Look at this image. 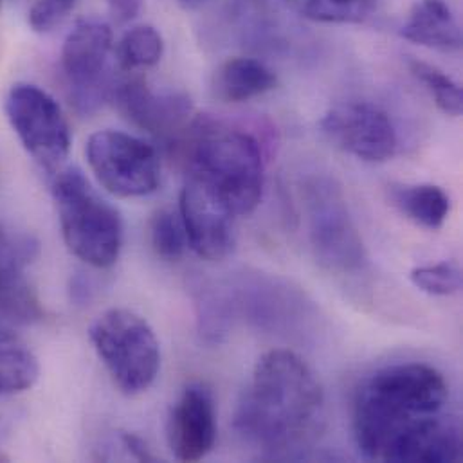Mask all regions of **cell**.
Wrapping results in <instances>:
<instances>
[{"label":"cell","mask_w":463,"mask_h":463,"mask_svg":"<svg viewBox=\"0 0 463 463\" xmlns=\"http://www.w3.org/2000/svg\"><path fill=\"white\" fill-rule=\"evenodd\" d=\"M408 67H410V72L417 78V81H420L424 89L431 94L435 105L444 114L451 118H458L462 114V89L451 76H448L439 67L417 58H410Z\"/></svg>","instance_id":"23"},{"label":"cell","mask_w":463,"mask_h":463,"mask_svg":"<svg viewBox=\"0 0 463 463\" xmlns=\"http://www.w3.org/2000/svg\"><path fill=\"white\" fill-rule=\"evenodd\" d=\"M71 299L78 305H85L92 299V283L87 276L83 274H76L72 279H71Z\"/></svg>","instance_id":"31"},{"label":"cell","mask_w":463,"mask_h":463,"mask_svg":"<svg viewBox=\"0 0 463 463\" xmlns=\"http://www.w3.org/2000/svg\"><path fill=\"white\" fill-rule=\"evenodd\" d=\"M112 51L114 34L103 20H80L67 34L61 47V72L69 99L80 114L96 112L112 94Z\"/></svg>","instance_id":"9"},{"label":"cell","mask_w":463,"mask_h":463,"mask_svg":"<svg viewBox=\"0 0 463 463\" xmlns=\"http://www.w3.org/2000/svg\"><path fill=\"white\" fill-rule=\"evenodd\" d=\"M121 444L128 451V455L139 462H156V457L150 453L148 446L143 439L134 433H121Z\"/></svg>","instance_id":"30"},{"label":"cell","mask_w":463,"mask_h":463,"mask_svg":"<svg viewBox=\"0 0 463 463\" xmlns=\"http://www.w3.org/2000/svg\"><path fill=\"white\" fill-rule=\"evenodd\" d=\"M323 408V388L310 366L290 350H270L254 366L234 411V430L258 449L279 455L314 437Z\"/></svg>","instance_id":"1"},{"label":"cell","mask_w":463,"mask_h":463,"mask_svg":"<svg viewBox=\"0 0 463 463\" xmlns=\"http://www.w3.org/2000/svg\"><path fill=\"white\" fill-rule=\"evenodd\" d=\"M184 9H197V7H201V5H204V4H208L210 0H177Z\"/></svg>","instance_id":"32"},{"label":"cell","mask_w":463,"mask_h":463,"mask_svg":"<svg viewBox=\"0 0 463 463\" xmlns=\"http://www.w3.org/2000/svg\"><path fill=\"white\" fill-rule=\"evenodd\" d=\"M110 96L128 121L161 139L179 141L195 116L186 94L156 92L141 78L114 83Z\"/></svg>","instance_id":"12"},{"label":"cell","mask_w":463,"mask_h":463,"mask_svg":"<svg viewBox=\"0 0 463 463\" xmlns=\"http://www.w3.org/2000/svg\"><path fill=\"white\" fill-rule=\"evenodd\" d=\"M150 241L156 254L166 261L183 258L188 245L183 219L174 210H159L150 222Z\"/></svg>","instance_id":"25"},{"label":"cell","mask_w":463,"mask_h":463,"mask_svg":"<svg viewBox=\"0 0 463 463\" xmlns=\"http://www.w3.org/2000/svg\"><path fill=\"white\" fill-rule=\"evenodd\" d=\"M179 215L188 245L204 260L217 261L232 254L234 247V212L208 184L186 177L181 192Z\"/></svg>","instance_id":"11"},{"label":"cell","mask_w":463,"mask_h":463,"mask_svg":"<svg viewBox=\"0 0 463 463\" xmlns=\"http://www.w3.org/2000/svg\"><path fill=\"white\" fill-rule=\"evenodd\" d=\"M38 375L40 364L27 343L0 326V397L31 390Z\"/></svg>","instance_id":"19"},{"label":"cell","mask_w":463,"mask_h":463,"mask_svg":"<svg viewBox=\"0 0 463 463\" xmlns=\"http://www.w3.org/2000/svg\"><path fill=\"white\" fill-rule=\"evenodd\" d=\"M278 83L274 71L258 58L238 56L224 61L213 76V94L224 103H243L270 92Z\"/></svg>","instance_id":"17"},{"label":"cell","mask_w":463,"mask_h":463,"mask_svg":"<svg viewBox=\"0 0 463 463\" xmlns=\"http://www.w3.org/2000/svg\"><path fill=\"white\" fill-rule=\"evenodd\" d=\"M199 332L208 343H219L232 325V301L212 283H201L195 292Z\"/></svg>","instance_id":"22"},{"label":"cell","mask_w":463,"mask_h":463,"mask_svg":"<svg viewBox=\"0 0 463 463\" xmlns=\"http://www.w3.org/2000/svg\"><path fill=\"white\" fill-rule=\"evenodd\" d=\"M165 54L163 34L154 25L128 29L116 47V58L123 71L134 72L154 67Z\"/></svg>","instance_id":"21"},{"label":"cell","mask_w":463,"mask_h":463,"mask_svg":"<svg viewBox=\"0 0 463 463\" xmlns=\"http://www.w3.org/2000/svg\"><path fill=\"white\" fill-rule=\"evenodd\" d=\"M444 375L428 364L410 363L377 370L357 392L354 435L368 460H381L388 444L411 422L437 415L448 402Z\"/></svg>","instance_id":"2"},{"label":"cell","mask_w":463,"mask_h":463,"mask_svg":"<svg viewBox=\"0 0 463 463\" xmlns=\"http://www.w3.org/2000/svg\"><path fill=\"white\" fill-rule=\"evenodd\" d=\"M319 128L334 146L366 163H386L399 150V134L392 118L370 101L334 105L321 118Z\"/></svg>","instance_id":"10"},{"label":"cell","mask_w":463,"mask_h":463,"mask_svg":"<svg viewBox=\"0 0 463 463\" xmlns=\"http://www.w3.org/2000/svg\"><path fill=\"white\" fill-rule=\"evenodd\" d=\"M308 238L317 263L334 274H355L366 263V247L341 190L317 179L305 190Z\"/></svg>","instance_id":"6"},{"label":"cell","mask_w":463,"mask_h":463,"mask_svg":"<svg viewBox=\"0 0 463 463\" xmlns=\"http://www.w3.org/2000/svg\"><path fill=\"white\" fill-rule=\"evenodd\" d=\"M78 0H34L27 13L29 27L38 34L52 33L74 11Z\"/></svg>","instance_id":"28"},{"label":"cell","mask_w":463,"mask_h":463,"mask_svg":"<svg viewBox=\"0 0 463 463\" xmlns=\"http://www.w3.org/2000/svg\"><path fill=\"white\" fill-rule=\"evenodd\" d=\"M52 199L67 249L94 269L112 267L123 247V221L78 168L52 174Z\"/></svg>","instance_id":"4"},{"label":"cell","mask_w":463,"mask_h":463,"mask_svg":"<svg viewBox=\"0 0 463 463\" xmlns=\"http://www.w3.org/2000/svg\"><path fill=\"white\" fill-rule=\"evenodd\" d=\"M145 0H107L109 11L118 24L132 22L143 7Z\"/></svg>","instance_id":"29"},{"label":"cell","mask_w":463,"mask_h":463,"mask_svg":"<svg viewBox=\"0 0 463 463\" xmlns=\"http://www.w3.org/2000/svg\"><path fill=\"white\" fill-rule=\"evenodd\" d=\"M410 278L419 290L430 296H453L462 288V269L457 261L417 267Z\"/></svg>","instance_id":"26"},{"label":"cell","mask_w":463,"mask_h":463,"mask_svg":"<svg viewBox=\"0 0 463 463\" xmlns=\"http://www.w3.org/2000/svg\"><path fill=\"white\" fill-rule=\"evenodd\" d=\"M188 177L213 188L236 217L252 213L265 188V150L247 128L226 119L194 116L179 137Z\"/></svg>","instance_id":"3"},{"label":"cell","mask_w":463,"mask_h":463,"mask_svg":"<svg viewBox=\"0 0 463 463\" xmlns=\"http://www.w3.org/2000/svg\"><path fill=\"white\" fill-rule=\"evenodd\" d=\"M5 118L25 152L47 172L63 168L71 130L58 101L33 83H14L4 99Z\"/></svg>","instance_id":"8"},{"label":"cell","mask_w":463,"mask_h":463,"mask_svg":"<svg viewBox=\"0 0 463 463\" xmlns=\"http://www.w3.org/2000/svg\"><path fill=\"white\" fill-rule=\"evenodd\" d=\"M217 440V406L204 383L190 384L175 402L168 420V442L181 462L206 458Z\"/></svg>","instance_id":"13"},{"label":"cell","mask_w":463,"mask_h":463,"mask_svg":"<svg viewBox=\"0 0 463 463\" xmlns=\"http://www.w3.org/2000/svg\"><path fill=\"white\" fill-rule=\"evenodd\" d=\"M85 156L98 183L119 199L146 197L161 184L157 150L132 134L96 132L87 141Z\"/></svg>","instance_id":"7"},{"label":"cell","mask_w":463,"mask_h":463,"mask_svg":"<svg viewBox=\"0 0 463 463\" xmlns=\"http://www.w3.org/2000/svg\"><path fill=\"white\" fill-rule=\"evenodd\" d=\"M40 252V243L27 232L5 230L0 224V269L29 265Z\"/></svg>","instance_id":"27"},{"label":"cell","mask_w":463,"mask_h":463,"mask_svg":"<svg viewBox=\"0 0 463 463\" xmlns=\"http://www.w3.org/2000/svg\"><path fill=\"white\" fill-rule=\"evenodd\" d=\"M296 7L294 0H232L230 22L243 43L276 51L296 34Z\"/></svg>","instance_id":"15"},{"label":"cell","mask_w":463,"mask_h":463,"mask_svg":"<svg viewBox=\"0 0 463 463\" xmlns=\"http://www.w3.org/2000/svg\"><path fill=\"white\" fill-rule=\"evenodd\" d=\"M90 343L125 395L146 392L161 370V346L145 317L127 308L103 312L89 330Z\"/></svg>","instance_id":"5"},{"label":"cell","mask_w":463,"mask_h":463,"mask_svg":"<svg viewBox=\"0 0 463 463\" xmlns=\"http://www.w3.org/2000/svg\"><path fill=\"white\" fill-rule=\"evenodd\" d=\"M462 458L460 428L437 415L406 426L386 448L381 462H458Z\"/></svg>","instance_id":"14"},{"label":"cell","mask_w":463,"mask_h":463,"mask_svg":"<svg viewBox=\"0 0 463 463\" xmlns=\"http://www.w3.org/2000/svg\"><path fill=\"white\" fill-rule=\"evenodd\" d=\"M299 13L321 24H363L375 11V0H299Z\"/></svg>","instance_id":"24"},{"label":"cell","mask_w":463,"mask_h":463,"mask_svg":"<svg viewBox=\"0 0 463 463\" xmlns=\"http://www.w3.org/2000/svg\"><path fill=\"white\" fill-rule=\"evenodd\" d=\"M401 36L439 51H458L462 47L460 24L446 0H419L401 27Z\"/></svg>","instance_id":"16"},{"label":"cell","mask_w":463,"mask_h":463,"mask_svg":"<svg viewBox=\"0 0 463 463\" xmlns=\"http://www.w3.org/2000/svg\"><path fill=\"white\" fill-rule=\"evenodd\" d=\"M0 316L16 325H34L43 319V307L24 276V269H0Z\"/></svg>","instance_id":"20"},{"label":"cell","mask_w":463,"mask_h":463,"mask_svg":"<svg viewBox=\"0 0 463 463\" xmlns=\"http://www.w3.org/2000/svg\"><path fill=\"white\" fill-rule=\"evenodd\" d=\"M0 4H2V0H0Z\"/></svg>","instance_id":"33"},{"label":"cell","mask_w":463,"mask_h":463,"mask_svg":"<svg viewBox=\"0 0 463 463\" xmlns=\"http://www.w3.org/2000/svg\"><path fill=\"white\" fill-rule=\"evenodd\" d=\"M392 204L413 224L437 232L451 213L449 195L435 184H404L390 190Z\"/></svg>","instance_id":"18"}]
</instances>
